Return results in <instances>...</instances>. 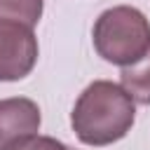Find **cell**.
Masks as SVG:
<instances>
[{
	"mask_svg": "<svg viewBox=\"0 0 150 150\" xmlns=\"http://www.w3.org/2000/svg\"><path fill=\"white\" fill-rule=\"evenodd\" d=\"M136 120V103L110 80L91 82L73 105L70 127L84 145L103 148L124 138Z\"/></svg>",
	"mask_w": 150,
	"mask_h": 150,
	"instance_id": "cell-1",
	"label": "cell"
},
{
	"mask_svg": "<svg viewBox=\"0 0 150 150\" xmlns=\"http://www.w3.org/2000/svg\"><path fill=\"white\" fill-rule=\"evenodd\" d=\"M91 40L103 61L129 68L150 52V21L141 9L117 5L98 14Z\"/></svg>",
	"mask_w": 150,
	"mask_h": 150,
	"instance_id": "cell-2",
	"label": "cell"
},
{
	"mask_svg": "<svg viewBox=\"0 0 150 150\" xmlns=\"http://www.w3.org/2000/svg\"><path fill=\"white\" fill-rule=\"evenodd\" d=\"M38 63V38L33 28L16 21H0V82H16L30 75Z\"/></svg>",
	"mask_w": 150,
	"mask_h": 150,
	"instance_id": "cell-3",
	"label": "cell"
},
{
	"mask_svg": "<svg viewBox=\"0 0 150 150\" xmlns=\"http://www.w3.org/2000/svg\"><path fill=\"white\" fill-rule=\"evenodd\" d=\"M40 108L35 101L12 96L0 101V150H12L40 131Z\"/></svg>",
	"mask_w": 150,
	"mask_h": 150,
	"instance_id": "cell-4",
	"label": "cell"
},
{
	"mask_svg": "<svg viewBox=\"0 0 150 150\" xmlns=\"http://www.w3.org/2000/svg\"><path fill=\"white\" fill-rule=\"evenodd\" d=\"M120 84L134 98V103L150 105V52L138 63H134L129 68H122Z\"/></svg>",
	"mask_w": 150,
	"mask_h": 150,
	"instance_id": "cell-5",
	"label": "cell"
},
{
	"mask_svg": "<svg viewBox=\"0 0 150 150\" xmlns=\"http://www.w3.org/2000/svg\"><path fill=\"white\" fill-rule=\"evenodd\" d=\"M45 0H0V21H16L33 28L42 16Z\"/></svg>",
	"mask_w": 150,
	"mask_h": 150,
	"instance_id": "cell-6",
	"label": "cell"
},
{
	"mask_svg": "<svg viewBox=\"0 0 150 150\" xmlns=\"http://www.w3.org/2000/svg\"><path fill=\"white\" fill-rule=\"evenodd\" d=\"M12 150H73V148H68L66 143H61L52 136H33V138L21 141Z\"/></svg>",
	"mask_w": 150,
	"mask_h": 150,
	"instance_id": "cell-7",
	"label": "cell"
}]
</instances>
